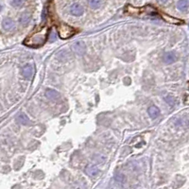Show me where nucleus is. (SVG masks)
Returning <instances> with one entry per match:
<instances>
[{
  "label": "nucleus",
  "instance_id": "5",
  "mask_svg": "<svg viewBox=\"0 0 189 189\" xmlns=\"http://www.w3.org/2000/svg\"><path fill=\"white\" fill-rule=\"evenodd\" d=\"M2 26L4 29H6V30H11V29H13L15 28V24L13 22V20H11L10 18H6L3 20Z\"/></svg>",
  "mask_w": 189,
  "mask_h": 189
},
{
  "label": "nucleus",
  "instance_id": "12",
  "mask_svg": "<svg viewBox=\"0 0 189 189\" xmlns=\"http://www.w3.org/2000/svg\"><path fill=\"white\" fill-rule=\"evenodd\" d=\"M188 1L187 0H179L177 3V7L180 11H186L188 9Z\"/></svg>",
  "mask_w": 189,
  "mask_h": 189
},
{
  "label": "nucleus",
  "instance_id": "11",
  "mask_svg": "<svg viewBox=\"0 0 189 189\" xmlns=\"http://www.w3.org/2000/svg\"><path fill=\"white\" fill-rule=\"evenodd\" d=\"M148 112H149V115L151 118H156V117L159 116V115H160V110H159L156 106H150L149 108Z\"/></svg>",
  "mask_w": 189,
  "mask_h": 189
},
{
  "label": "nucleus",
  "instance_id": "8",
  "mask_svg": "<svg viewBox=\"0 0 189 189\" xmlns=\"http://www.w3.org/2000/svg\"><path fill=\"white\" fill-rule=\"evenodd\" d=\"M33 67L31 65H26L22 70V74L26 79H30L33 76Z\"/></svg>",
  "mask_w": 189,
  "mask_h": 189
},
{
  "label": "nucleus",
  "instance_id": "15",
  "mask_svg": "<svg viewBox=\"0 0 189 189\" xmlns=\"http://www.w3.org/2000/svg\"><path fill=\"white\" fill-rule=\"evenodd\" d=\"M29 14L28 13V12H24V13L21 15V17H20V22L22 23L23 25H26L29 22Z\"/></svg>",
  "mask_w": 189,
  "mask_h": 189
},
{
  "label": "nucleus",
  "instance_id": "17",
  "mask_svg": "<svg viewBox=\"0 0 189 189\" xmlns=\"http://www.w3.org/2000/svg\"><path fill=\"white\" fill-rule=\"evenodd\" d=\"M166 100L168 102L169 105H173L174 104V100H173V98H172V96H167V98H166Z\"/></svg>",
  "mask_w": 189,
  "mask_h": 189
},
{
  "label": "nucleus",
  "instance_id": "18",
  "mask_svg": "<svg viewBox=\"0 0 189 189\" xmlns=\"http://www.w3.org/2000/svg\"><path fill=\"white\" fill-rule=\"evenodd\" d=\"M160 1H161V2H166L167 0H160Z\"/></svg>",
  "mask_w": 189,
  "mask_h": 189
},
{
  "label": "nucleus",
  "instance_id": "14",
  "mask_svg": "<svg viewBox=\"0 0 189 189\" xmlns=\"http://www.w3.org/2000/svg\"><path fill=\"white\" fill-rule=\"evenodd\" d=\"M163 17H164V19L166 21V22L173 23V24H182L181 20H178V19H176V18H173V17H170V16H168V15L164 14Z\"/></svg>",
  "mask_w": 189,
  "mask_h": 189
},
{
  "label": "nucleus",
  "instance_id": "16",
  "mask_svg": "<svg viewBox=\"0 0 189 189\" xmlns=\"http://www.w3.org/2000/svg\"><path fill=\"white\" fill-rule=\"evenodd\" d=\"M23 3H24V0H12L11 1V4L14 7H19L22 5Z\"/></svg>",
  "mask_w": 189,
  "mask_h": 189
},
{
  "label": "nucleus",
  "instance_id": "9",
  "mask_svg": "<svg viewBox=\"0 0 189 189\" xmlns=\"http://www.w3.org/2000/svg\"><path fill=\"white\" fill-rule=\"evenodd\" d=\"M164 61H165L166 64H172L176 61V55L174 52H166L164 56Z\"/></svg>",
  "mask_w": 189,
  "mask_h": 189
},
{
  "label": "nucleus",
  "instance_id": "6",
  "mask_svg": "<svg viewBox=\"0 0 189 189\" xmlns=\"http://www.w3.org/2000/svg\"><path fill=\"white\" fill-rule=\"evenodd\" d=\"M85 172H86L87 175L91 176V177H95V176H96V175L98 174L99 169L96 166L90 165V166H88L86 168H85Z\"/></svg>",
  "mask_w": 189,
  "mask_h": 189
},
{
  "label": "nucleus",
  "instance_id": "3",
  "mask_svg": "<svg viewBox=\"0 0 189 189\" xmlns=\"http://www.w3.org/2000/svg\"><path fill=\"white\" fill-rule=\"evenodd\" d=\"M83 12H84V9L83 7L79 3H74L70 6V13L75 16H81Z\"/></svg>",
  "mask_w": 189,
  "mask_h": 189
},
{
  "label": "nucleus",
  "instance_id": "19",
  "mask_svg": "<svg viewBox=\"0 0 189 189\" xmlns=\"http://www.w3.org/2000/svg\"><path fill=\"white\" fill-rule=\"evenodd\" d=\"M0 10H1V6H0Z\"/></svg>",
  "mask_w": 189,
  "mask_h": 189
},
{
  "label": "nucleus",
  "instance_id": "13",
  "mask_svg": "<svg viewBox=\"0 0 189 189\" xmlns=\"http://www.w3.org/2000/svg\"><path fill=\"white\" fill-rule=\"evenodd\" d=\"M88 3H89V6L94 10L98 9L101 6V0H88Z\"/></svg>",
  "mask_w": 189,
  "mask_h": 189
},
{
  "label": "nucleus",
  "instance_id": "4",
  "mask_svg": "<svg viewBox=\"0 0 189 189\" xmlns=\"http://www.w3.org/2000/svg\"><path fill=\"white\" fill-rule=\"evenodd\" d=\"M73 50L79 55H83L86 51L85 44L83 42H77L73 45Z\"/></svg>",
  "mask_w": 189,
  "mask_h": 189
},
{
  "label": "nucleus",
  "instance_id": "10",
  "mask_svg": "<svg viewBox=\"0 0 189 189\" xmlns=\"http://www.w3.org/2000/svg\"><path fill=\"white\" fill-rule=\"evenodd\" d=\"M17 122L21 125H29L30 124V120L25 113H20L17 116Z\"/></svg>",
  "mask_w": 189,
  "mask_h": 189
},
{
  "label": "nucleus",
  "instance_id": "1",
  "mask_svg": "<svg viewBox=\"0 0 189 189\" xmlns=\"http://www.w3.org/2000/svg\"><path fill=\"white\" fill-rule=\"evenodd\" d=\"M48 36V28L47 27L42 28L39 30H37L35 33L27 37L24 41V45H28L29 47L37 48L42 47L45 42H47Z\"/></svg>",
  "mask_w": 189,
  "mask_h": 189
},
{
  "label": "nucleus",
  "instance_id": "7",
  "mask_svg": "<svg viewBox=\"0 0 189 189\" xmlns=\"http://www.w3.org/2000/svg\"><path fill=\"white\" fill-rule=\"evenodd\" d=\"M45 96L51 100H56L60 98V94L54 89H47L45 91Z\"/></svg>",
  "mask_w": 189,
  "mask_h": 189
},
{
  "label": "nucleus",
  "instance_id": "2",
  "mask_svg": "<svg viewBox=\"0 0 189 189\" xmlns=\"http://www.w3.org/2000/svg\"><path fill=\"white\" fill-rule=\"evenodd\" d=\"M58 33L62 39H68V38L72 37L75 34L76 30L74 29V28L68 26V25L61 24L58 28Z\"/></svg>",
  "mask_w": 189,
  "mask_h": 189
}]
</instances>
